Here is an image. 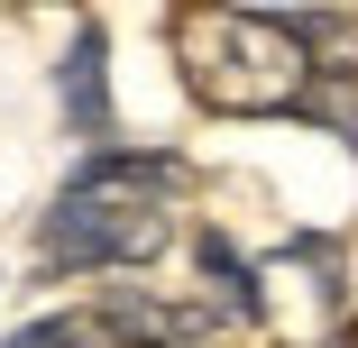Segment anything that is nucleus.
<instances>
[{"label": "nucleus", "mask_w": 358, "mask_h": 348, "mask_svg": "<svg viewBox=\"0 0 358 348\" xmlns=\"http://www.w3.org/2000/svg\"><path fill=\"white\" fill-rule=\"evenodd\" d=\"M175 83L221 119H294L313 92V55L285 10H239V0H175Z\"/></svg>", "instance_id": "f257e3e1"}, {"label": "nucleus", "mask_w": 358, "mask_h": 348, "mask_svg": "<svg viewBox=\"0 0 358 348\" xmlns=\"http://www.w3.org/2000/svg\"><path fill=\"white\" fill-rule=\"evenodd\" d=\"M175 248V211L166 202H138V192H92V183H64L37 229H28V257L37 275H138Z\"/></svg>", "instance_id": "f03ea898"}, {"label": "nucleus", "mask_w": 358, "mask_h": 348, "mask_svg": "<svg viewBox=\"0 0 358 348\" xmlns=\"http://www.w3.org/2000/svg\"><path fill=\"white\" fill-rule=\"evenodd\" d=\"M101 348H239V321L202 294H157V285H110L92 303Z\"/></svg>", "instance_id": "7ed1b4c3"}, {"label": "nucleus", "mask_w": 358, "mask_h": 348, "mask_svg": "<svg viewBox=\"0 0 358 348\" xmlns=\"http://www.w3.org/2000/svg\"><path fill=\"white\" fill-rule=\"evenodd\" d=\"M55 110H64V137H83V147L120 137V110H110V28H101V19H83L74 37H64V64H55Z\"/></svg>", "instance_id": "20e7f679"}, {"label": "nucleus", "mask_w": 358, "mask_h": 348, "mask_svg": "<svg viewBox=\"0 0 358 348\" xmlns=\"http://www.w3.org/2000/svg\"><path fill=\"white\" fill-rule=\"evenodd\" d=\"M64 183H92V192H138V202H166L193 183V156L184 147H129V137H101V147L74 156Z\"/></svg>", "instance_id": "39448f33"}, {"label": "nucleus", "mask_w": 358, "mask_h": 348, "mask_svg": "<svg viewBox=\"0 0 358 348\" xmlns=\"http://www.w3.org/2000/svg\"><path fill=\"white\" fill-rule=\"evenodd\" d=\"M193 266L221 285V312H230V321H266V285H257V266H248L221 229H193Z\"/></svg>", "instance_id": "423d86ee"}, {"label": "nucleus", "mask_w": 358, "mask_h": 348, "mask_svg": "<svg viewBox=\"0 0 358 348\" xmlns=\"http://www.w3.org/2000/svg\"><path fill=\"white\" fill-rule=\"evenodd\" d=\"M313 55V83H358V19L349 10H285Z\"/></svg>", "instance_id": "0eeeda50"}]
</instances>
